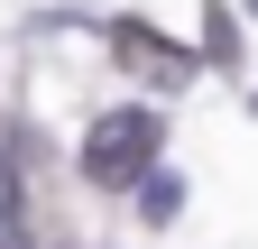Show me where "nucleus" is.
<instances>
[{
    "label": "nucleus",
    "instance_id": "1",
    "mask_svg": "<svg viewBox=\"0 0 258 249\" xmlns=\"http://www.w3.org/2000/svg\"><path fill=\"white\" fill-rule=\"evenodd\" d=\"M157 139H166V120L139 111V102H120L92 120V139H83V184H102V194H120V184H139L157 166Z\"/></svg>",
    "mask_w": 258,
    "mask_h": 249
},
{
    "label": "nucleus",
    "instance_id": "2",
    "mask_svg": "<svg viewBox=\"0 0 258 249\" xmlns=\"http://www.w3.org/2000/svg\"><path fill=\"white\" fill-rule=\"evenodd\" d=\"M111 37H120V55H129V65H148V74H166V83H175V74H194L175 46H157V28H148V19H120Z\"/></svg>",
    "mask_w": 258,
    "mask_h": 249
},
{
    "label": "nucleus",
    "instance_id": "3",
    "mask_svg": "<svg viewBox=\"0 0 258 249\" xmlns=\"http://www.w3.org/2000/svg\"><path fill=\"white\" fill-rule=\"evenodd\" d=\"M139 184H148V194H139V212H148V222H175V203H184V184H175V175H157V166H148Z\"/></svg>",
    "mask_w": 258,
    "mask_h": 249
},
{
    "label": "nucleus",
    "instance_id": "4",
    "mask_svg": "<svg viewBox=\"0 0 258 249\" xmlns=\"http://www.w3.org/2000/svg\"><path fill=\"white\" fill-rule=\"evenodd\" d=\"M203 37H212V46H203L212 65H240V28H231V10H212V19H203Z\"/></svg>",
    "mask_w": 258,
    "mask_h": 249
},
{
    "label": "nucleus",
    "instance_id": "5",
    "mask_svg": "<svg viewBox=\"0 0 258 249\" xmlns=\"http://www.w3.org/2000/svg\"><path fill=\"white\" fill-rule=\"evenodd\" d=\"M0 249H28L19 240V184H10V166H0Z\"/></svg>",
    "mask_w": 258,
    "mask_h": 249
},
{
    "label": "nucleus",
    "instance_id": "6",
    "mask_svg": "<svg viewBox=\"0 0 258 249\" xmlns=\"http://www.w3.org/2000/svg\"><path fill=\"white\" fill-rule=\"evenodd\" d=\"M249 10H258V0H249Z\"/></svg>",
    "mask_w": 258,
    "mask_h": 249
}]
</instances>
